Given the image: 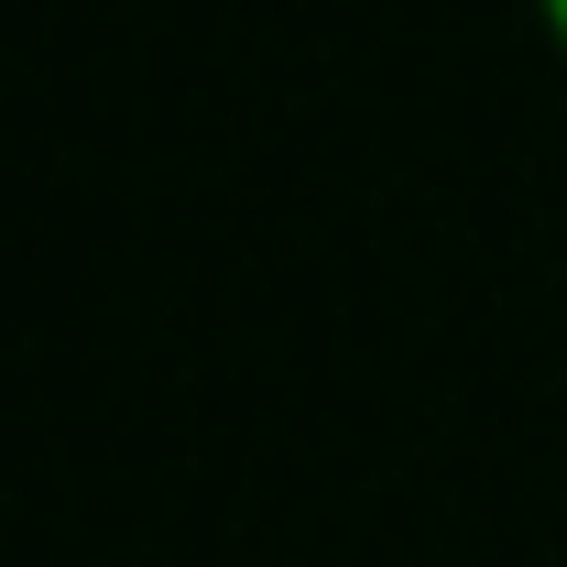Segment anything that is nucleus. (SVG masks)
Returning <instances> with one entry per match:
<instances>
[{
	"label": "nucleus",
	"instance_id": "f257e3e1",
	"mask_svg": "<svg viewBox=\"0 0 567 567\" xmlns=\"http://www.w3.org/2000/svg\"><path fill=\"white\" fill-rule=\"evenodd\" d=\"M535 11H546V33H557V55H567V0H535Z\"/></svg>",
	"mask_w": 567,
	"mask_h": 567
}]
</instances>
